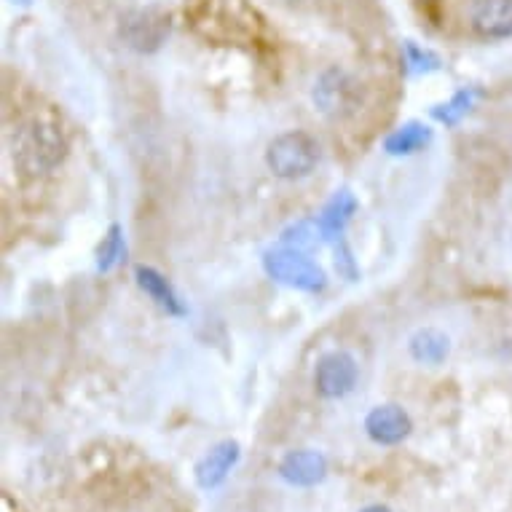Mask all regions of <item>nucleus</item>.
I'll use <instances>...</instances> for the list:
<instances>
[{"label": "nucleus", "instance_id": "nucleus-19", "mask_svg": "<svg viewBox=\"0 0 512 512\" xmlns=\"http://www.w3.org/2000/svg\"><path fill=\"white\" fill-rule=\"evenodd\" d=\"M336 269L341 271V274H346L349 279L357 277V266H354L352 250H349L344 242H341V247L336 250Z\"/></svg>", "mask_w": 512, "mask_h": 512}, {"label": "nucleus", "instance_id": "nucleus-13", "mask_svg": "<svg viewBox=\"0 0 512 512\" xmlns=\"http://www.w3.org/2000/svg\"><path fill=\"white\" fill-rule=\"evenodd\" d=\"M357 212V199H354L349 191H338L328 204L325 210L319 215V231L325 239H341L344 236V228L349 226V220Z\"/></svg>", "mask_w": 512, "mask_h": 512}, {"label": "nucleus", "instance_id": "nucleus-12", "mask_svg": "<svg viewBox=\"0 0 512 512\" xmlns=\"http://www.w3.org/2000/svg\"><path fill=\"white\" fill-rule=\"evenodd\" d=\"M408 352L419 365H443L451 354V338L437 328H421L408 338Z\"/></svg>", "mask_w": 512, "mask_h": 512}, {"label": "nucleus", "instance_id": "nucleus-17", "mask_svg": "<svg viewBox=\"0 0 512 512\" xmlns=\"http://www.w3.org/2000/svg\"><path fill=\"white\" fill-rule=\"evenodd\" d=\"M126 244H124V228L113 223L108 228V236L102 239L100 250H97V269L100 271H110L116 269L121 258H124Z\"/></svg>", "mask_w": 512, "mask_h": 512}, {"label": "nucleus", "instance_id": "nucleus-16", "mask_svg": "<svg viewBox=\"0 0 512 512\" xmlns=\"http://www.w3.org/2000/svg\"><path fill=\"white\" fill-rule=\"evenodd\" d=\"M403 62L405 70L411 76H421V73H435V70L443 68V59L437 57L432 49H421L419 43L405 41L403 43Z\"/></svg>", "mask_w": 512, "mask_h": 512}, {"label": "nucleus", "instance_id": "nucleus-20", "mask_svg": "<svg viewBox=\"0 0 512 512\" xmlns=\"http://www.w3.org/2000/svg\"><path fill=\"white\" fill-rule=\"evenodd\" d=\"M360 512H392V510H389L387 504H370V507H365V510Z\"/></svg>", "mask_w": 512, "mask_h": 512}, {"label": "nucleus", "instance_id": "nucleus-1", "mask_svg": "<svg viewBox=\"0 0 512 512\" xmlns=\"http://www.w3.org/2000/svg\"><path fill=\"white\" fill-rule=\"evenodd\" d=\"M68 156V137L54 118L35 116L14 135V164L25 175H49Z\"/></svg>", "mask_w": 512, "mask_h": 512}, {"label": "nucleus", "instance_id": "nucleus-11", "mask_svg": "<svg viewBox=\"0 0 512 512\" xmlns=\"http://www.w3.org/2000/svg\"><path fill=\"white\" fill-rule=\"evenodd\" d=\"M135 279L137 285H140V290H143L161 311H167L169 317H183V301H180V295L175 293V287L169 285V279L164 277L161 271H156L153 266H137Z\"/></svg>", "mask_w": 512, "mask_h": 512}, {"label": "nucleus", "instance_id": "nucleus-18", "mask_svg": "<svg viewBox=\"0 0 512 512\" xmlns=\"http://www.w3.org/2000/svg\"><path fill=\"white\" fill-rule=\"evenodd\" d=\"M325 236L319 231V223H311V220H301V223H295L282 234V244L285 247H293V250L301 252H311L317 250L319 242H322Z\"/></svg>", "mask_w": 512, "mask_h": 512}, {"label": "nucleus", "instance_id": "nucleus-3", "mask_svg": "<svg viewBox=\"0 0 512 512\" xmlns=\"http://www.w3.org/2000/svg\"><path fill=\"white\" fill-rule=\"evenodd\" d=\"M319 164V145L309 132H282L266 148V167L279 180H303Z\"/></svg>", "mask_w": 512, "mask_h": 512}, {"label": "nucleus", "instance_id": "nucleus-15", "mask_svg": "<svg viewBox=\"0 0 512 512\" xmlns=\"http://www.w3.org/2000/svg\"><path fill=\"white\" fill-rule=\"evenodd\" d=\"M475 97H478L475 89H462V92H456L454 97L448 102H443V105H435V108H432V118L445 126L459 124V121L470 113L472 105H475Z\"/></svg>", "mask_w": 512, "mask_h": 512}, {"label": "nucleus", "instance_id": "nucleus-21", "mask_svg": "<svg viewBox=\"0 0 512 512\" xmlns=\"http://www.w3.org/2000/svg\"><path fill=\"white\" fill-rule=\"evenodd\" d=\"M9 3H14V6H30V0H9Z\"/></svg>", "mask_w": 512, "mask_h": 512}, {"label": "nucleus", "instance_id": "nucleus-14", "mask_svg": "<svg viewBox=\"0 0 512 512\" xmlns=\"http://www.w3.org/2000/svg\"><path fill=\"white\" fill-rule=\"evenodd\" d=\"M432 143V129L421 121H408V124L397 126L392 135L384 140V151L389 156H413V153L424 151Z\"/></svg>", "mask_w": 512, "mask_h": 512}, {"label": "nucleus", "instance_id": "nucleus-7", "mask_svg": "<svg viewBox=\"0 0 512 512\" xmlns=\"http://www.w3.org/2000/svg\"><path fill=\"white\" fill-rule=\"evenodd\" d=\"M365 432L373 443L397 445L413 432V421L400 405H376L365 416Z\"/></svg>", "mask_w": 512, "mask_h": 512}, {"label": "nucleus", "instance_id": "nucleus-9", "mask_svg": "<svg viewBox=\"0 0 512 512\" xmlns=\"http://www.w3.org/2000/svg\"><path fill=\"white\" fill-rule=\"evenodd\" d=\"M169 33V22L156 11H135L124 19L121 35L124 41L137 51L159 49Z\"/></svg>", "mask_w": 512, "mask_h": 512}, {"label": "nucleus", "instance_id": "nucleus-22", "mask_svg": "<svg viewBox=\"0 0 512 512\" xmlns=\"http://www.w3.org/2000/svg\"><path fill=\"white\" fill-rule=\"evenodd\" d=\"M424 3H432V0H424Z\"/></svg>", "mask_w": 512, "mask_h": 512}, {"label": "nucleus", "instance_id": "nucleus-6", "mask_svg": "<svg viewBox=\"0 0 512 512\" xmlns=\"http://www.w3.org/2000/svg\"><path fill=\"white\" fill-rule=\"evenodd\" d=\"M467 25L483 41L512 38V0H470Z\"/></svg>", "mask_w": 512, "mask_h": 512}, {"label": "nucleus", "instance_id": "nucleus-8", "mask_svg": "<svg viewBox=\"0 0 512 512\" xmlns=\"http://www.w3.org/2000/svg\"><path fill=\"white\" fill-rule=\"evenodd\" d=\"M279 478L298 488H311L328 478V459L311 451V448H301V451H290V454L279 462Z\"/></svg>", "mask_w": 512, "mask_h": 512}, {"label": "nucleus", "instance_id": "nucleus-10", "mask_svg": "<svg viewBox=\"0 0 512 512\" xmlns=\"http://www.w3.org/2000/svg\"><path fill=\"white\" fill-rule=\"evenodd\" d=\"M239 443L236 440H220L218 445H212L210 451L199 459L196 464V483L204 488V491H212L218 488L223 480L228 478V472L234 470L236 462H239Z\"/></svg>", "mask_w": 512, "mask_h": 512}, {"label": "nucleus", "instance_id": "nucleus-4", "mask_svg": "<svg viewBox=\"0 0 512 512\" xmlns=\"http://www.w3.org/2000/svg\"><path fill=\"white\" fill-rule=\"evenodd\" d=\"M263 269L274 282L303 293H322L328 285V274L317 261H311L309 252L293 250L285 244L263 252Z\"/></svg>", "mask_w": 512, "mask_h": 512}, {"label": "nucleus", "instance_id": "nucleus-5", "mask_svg": "<svg viewBox=\"0 0 512 512\" xmlns=\"http://www.w3.org/2000/svg\"><path fill=\"white\" fill-rule=\"evenodd\" d=\"M360 378V365L349 352H328L322 354L314 365V392L325 400H341L352 395Z\"/></svg>", "mask_w": 512, "mask_h": 512}, {"label": "nucleus", "instance_id": "nucleus-2", "mask_svg": "<svg viewBox=\"0 0 512 512\" xmlns=\"http://www.w3.org/2000/svg\"><path fill=\"white\" fill-rule=\"evenodd\" d=\"M311 102L330 121H346L360 113L362 84L341 65H330L311 86Z\"/></svg>", "mask_w": 512, "mask_h": 512}]
</instances>
